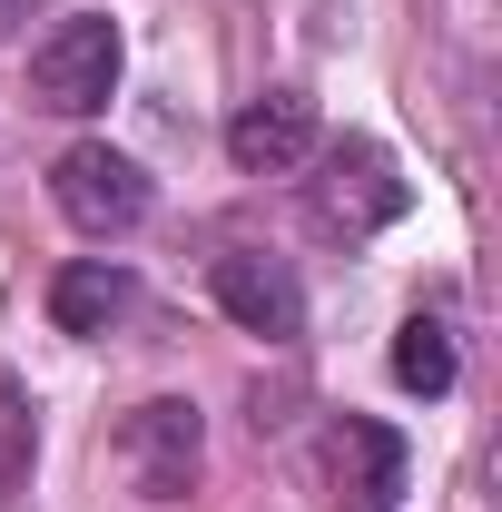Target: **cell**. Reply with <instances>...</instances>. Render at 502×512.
<instances>
[{"label":"cell","mask_w":502,"mask_h":512,"mask_svg":"<svg viewBox=\"0 0 502 512\" xmlns=\"http://www.w3.org/2000/svg\"><path fill=\"white\" fill-rule=\"evenodd\" d=\"M50 316H60V335H109V325L128 316V266H109V256H69L60 286H50Z\"/></svg>","instance_id":"cell-7"},{"label":"cell","mask_w":502,"mask_h":512,"mask_svg":"<svg viewBox=\"0 0 502 512\" xmlns=\"http://www.w3.org/2000/svg\"><path fill=\"white\" fill-rule=\"evenodd\" d=\"M109 89H119V20L109 10H69L60 30L30 50V109L89 119V109H109Z\"/></svg>","instance_id":"cell-1"},{"label":"cell","mask_w":502,"mask_h":512,"mask_svg":"<svg viewBox=\"0 0 502 512\" xmlns=\"http://www.w3.org/2000/svg\"><path fill=\"white\" fill-rule=\"evenodd\" d=\"M394 384H404V394H453V335H443L434 316H414L394 335Z\"/></svg>","instance_id":"cell-9"},{"label":"cell","mask_w":502,"mask_h":512,"mask_svg":"<svg viewBox=\"0 0 502 512\" xmlns=\"http://www.w3.org/2000/svg\"><path fill=\"white\" fill-rule=\"evenodd\" d=\"M227 158H237L247 178L306 168V158H315V99H306V89H256L247 109L227 119Z\"/></svg>","instance_id":"cell-5"},{"label":"cell","mask_w":502,"mask_h":512,"mask_svg":"<svg viewBox=\"0 0 502 512\" xmlns=\"http://www.w3.org/2000/svg\"><path fill=\"white\" fill-rule=\"evenodd\" d=\"M197 453H207V434H197V404H178V394L138 404L119 424V463H128V483H138L148 503H178V493H188Z\"/></svg>","instance_id":"cell-4"},{"label":"cell","mask_w":502,"mask_h":512,"mask_svg":"<svg viewBox=\"0 0 502 512\" xmlns=\"http://www.w3.org/2000/svg\"><path fill=\"white\" fill-rule=\"evenodd\" d=\"M335 463H355V493H365V503H394V493H404V444H394L384 424H365V414L335 424Z\"/></svg>","instance_id":"cell-8"},{"label":"cell","mask_w":502,"mask_h":512,"mask_svg":"<svg viewBox=\"0 0 502 512\" xmlns=\"http://www.w3.org/2000/svg\"><path fill=\"white\" fill-rule=\"evenodd\" d=\"M50 197H60V217L79 237H128L148 217V178H138V158H119L109 138H79L60 168H50Z\"/></svg>","instance_id":"cell-2"},{"label":"cell","mask_w":502,"mask_h":512,"mask_svg":"<svg viewBox=\"0 0 502 512\" xmlns=\"http://www.w3.org/2000/svg\"><path fill=\"white\" fill-rule=\"evenodd\" d=\"M207 286H217V306L247 325V335H266V345L306 335V296H296V276H286L276 256L237 247V256H217V266H207Z\"/></svg>","instance_id":"cell-6"},{"label":"cell","mask_w":502,"mask_h":512,"mask_svg":"<svg viewBox=\"0 0 502 512\" xmlns=\"http://www.w3.org/2000/svg\"><path fill=\"white\" fill-rule=\"evenodd\" d=\"M306 217L325 227V237H375V227H394L404 217V178H394V158L384 148H325V168H315L306 188Z\"/></svg>","instance_id":"cell-3"}]
</instances>
